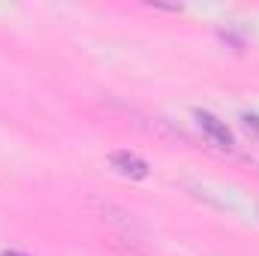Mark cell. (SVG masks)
Returning <instances> with one entry per match:
<instances>
[{
  "label": "cell",
  "mask_w": 259,
  "mask_h": 256,
  "mask_svg": "<svg viewBox=\"0 0 259 256\" xmlns=\"http://www.w3.org/2000/svg\"><path fill=\"white\" fill-rule=\"evenodd\" d=\"M109 163H112V169L118 172V175H124V178H133V181H142V178H148V163L139 157V154H133V151H115V154H109Z\"/></svg>",
  "instance_id": "cell-2"
},
{
  "label": "cell",
  "mask_w": 259,
  "mask_h": 256,
  "mask_svg": "<svg viewBox=\"0 0 259 256\" xmlns=\"http://www.w3.org/2000/svg\"><path fill=\"white\" fill-rule=\"evenodd\" d=\"M196 121H199L202 133L211 139V145H217V148H223V151L232 148V133H229V127H226L220 118H214L211 112H196Z\"/></svg>",
  "instance_id": "cell-3"
},
{
  "label": "cell",
  "mask_w": 259,
  "mask_h": 256,
  "mask_svg": "<svg viewBox=\"0 0 259 256\" xmlns=\"http://www.w3.org/2000/svg\"><path fill=\"white\" fill-rule=\"evenodd\" d=\"M91 205L100 211V217L109 223V226H115L118 232H121V238L124 241H139L142 238V229H139V223L133 220V214L130 211H124V208H118L115 202H103V199H91Z\"/></svg>",
  "instance_id": "cell-1"
},
{
  "label": "cell",
  "mask_w": 259,
  "mask_h": 256,
  "mask_svg": "<svg viewBox=\"0 0 259 256\" xmlns=\"http://www.w3.org/2000/svg\"><path fill=\"white\" fill-rule=\"evenodd\" d=\"M0 256H24V253H18V250H3Z\"/></svg>",
  "instance_id": "cell-4"
}]
</instances>
